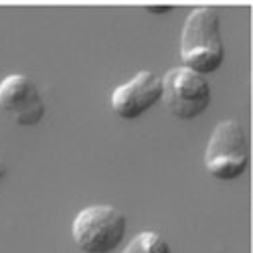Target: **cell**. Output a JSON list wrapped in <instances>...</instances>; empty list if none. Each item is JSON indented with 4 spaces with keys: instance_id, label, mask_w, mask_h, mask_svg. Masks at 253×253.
<instances>
[{
    "instance_id": "1",
    "label": "cell",
    "mask_w": 253,
    "mask_h": 253,
    "mask_svg": "<svg viewBox=\"0 0 253 253\" xmlns=\"http://www.w3.org/2000/svg\"><path fill=\"white\" fill-rule=\"evenodd\" d=\"M180 59L186 69L201 75L215 73L225 61L221 16L213 6H197L182 25Z\"/></svg>"
},
{
    "instance_id": "2",
    "label": "cell",
    "mask_w": 253,
    "mask_h": 253,
    "mask_svg": "<svg viewBox=\"0 0 253 253\" xmlns=\"http://www.w3.org/2000/svg\"><path fill=\"white\" fill-rule=\"evenodd\" d=\"M249 166V140L243 124L223 120L215 126L205 150V168L219 180H235Z\"/></svg>"
},
{
    "instance_id": "3",
    "label": "cell",
    "mask_w": 253,
    "mask_h": 253,
    "mask_svg": "<svg viewBox=\"0 0 253 253\" xmlns=\"http://www.w3.org/2000/svg\"><path fill=\"white\" fill-rule=\"evenodd\" d=\"M128 221L120 209L112 205H91L81 209L71 233L77 247L85 253H112L124 241Z\"/></svg>"
},
{
    "instance_id": "4",
    "label": "cell",
    "mask_w": 253,
    "mask_h": 253,
    "mask_svg": "<svg viewBox=\"0 0 253 253\" xmlns=\"http://www.w3.org/2000/svg\"><path fill=\"white\" fill-rule=\"evenodd\" d=\"M211 85L205 75L174 67L162 77V101L178 120H195L211 105Z\"/></svg>"
},
{
    "instance_id": "5",
    "label": "cell",
    "mask_w": 253,
    "mask_h": 253,
    "mask_svg": "<svg viewBox=\"0 0 253 253\" xmlns=\"http://www.w3.org/2000/svg\"><path fill=\"white\" fill-rule=\"evenodd\" d=\"M0 108L18 126H37L45 118V99L27 75H8L0 81Z\"/></svg>"
},
{
    "instance_id": "6",
    "label": "cell",
    "mask_w": 253,
    "mask_h": 253,
    "mask_svg": "<svg viewBox=\"0 0 253 253\" xmlns=\"http://www.w3.org/2000/svg\"><path fill=\"white\" fill-rule=\"evenodd\" d=\"M162 101V77L140 71L112 93V110L124 120H136Z\"/></svg>"
},
{
    "instance_id": "7",
    "label": "cell",
    "mask_w": 253,
    "mask_h": 253,
    "mask_svg": "<svg viewBox=\"0 0 253 253\" xmlns=\"http://www.w3.org/2000/svg\"><path fill=\"white\" fill-rule=\"evenodd\" d=\"M122 253H172L168 241L154 231H142L138 233L128 245L124 247Z\"/></svg>"
},
{
    "instance_id": "8",
    "label": "cell",
    "mask_w": 253,
    "mask_h": 253,
    "mask_svg": "<svg viewBox=\"0 0 253 253\" xmlns=\"http://www.w3.org/2000/svg\"><path fill=\"white\" fill-rule=\"evenodd\" d=\"M146 10H150V12H156V14H162V12H170L172 6L170 4H164V6H146Z\"/></svg>"
},
{
    "instance_id": "9",
    "label": "cell",
    "mask_w": 253,
    "mask_h": 253,
    "mask_svg": "<svg viewBox=\"0 0 253 253\" xmlns=\"http://www.w3.org/2000/svg\"><path fill=\"white\" fill-rule=\"evenodd\" d=\"M4 176H6V164H4V160H2V158H0V184H2Z\"/></svg>"
}]
</instances>
